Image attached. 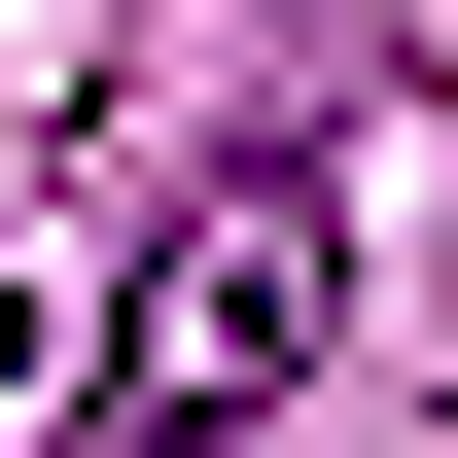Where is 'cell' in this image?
I'll list each match as a JSON object with an SVG mask.
<instances>
[{"label": "cell", "mask_w": 458, "mask_h": 458, "mask_svg": "<svg viewBox=\"0 0 458 458\" xmlns=\"http://www.w3.org/2000/svg\"><path fill=\"white\" fill-rule=\"evenodd\" d=\"M318 318H352V176L318 141H212L176 247H141V318H106V388H71V458H247L318 388Z\"/></svg>", "instance_id": "6da1fadb"}, {"label": "cell", "mask_w": 458, "mask_h": 458, "mask_svg": "<svg viewBox=\"0 0 458 458\" xmlns=\"http://www.w3.org/2000/svg\"><path fill=\"white\" fill-rule=\"evenodd\" d=\"M0 388H36V283H0Z\"/></svg>", "instance_id": "7a4b0ae2"}]
</instances>
